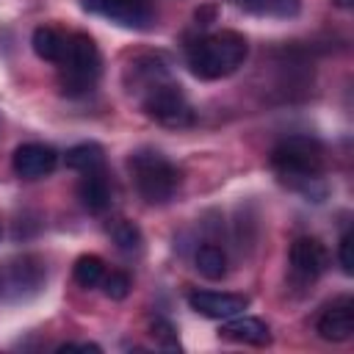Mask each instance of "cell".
<instances>
[{"instance_id": "cell-27", "label": "cell", "mask_w": 354, "mask_h": 354, "mask_svg": "<svg viewBox=\"0 0 354 354\" xmlns=\"http://www.w3.org/2000/svg\"><path fill=\"white\" fill-rule=\"evenodd\" d=\"M332 3L340 6V8H348V6H351V0H332Z\"/></svg>"}, {"instance_id": "cell-22", "label": "cell", "mask_w": 354, "mask_h": 354, "mask_svg": "<svg viewBox=\"0 0 354 354\" xmlns=\"http://www.w3.org/2000/svg\"><path fill=\"white\" fill-rule=\"evenodd\" d=\"M299 8H301V0H266V8L263 11L288 19V17H296Z\"/></svg>"}, {"instance_id": "cell-6", "label": "cell", "mask_w": 354, "mask_h": 354, "mask_svg": "<svg viewBox=\"0 0 354 354\" xmlns=\"http://www.w3.org/2000/svg\"><path fill=\"white\" fill-rule=\"evenodd\" d=\"M141 108L149 119H155L158 124H166V127H188L194 122V111H191L185 94L180 91V86H174L169 80L149 86L141 100Z\"/></svg>"}, {"instance_id": "cell-2", "label": "cell", "mask_w": 354, "mask_h": 354, "mask_svg": "<svg viewBox=\"0 0 354 354\" xmlns=\"http://www.w3.org/2000/svg\"><path fill=\"white\" fill-rule=\"evenodd\" d=\"M246 53H249V44L241 33L221 30V33L202 36L188 47V66L202 80H218L232 75L246 61Z\"/></svg>"}, {"instance_id": "cell-18", "label": "cell", "mask_w": 354, "mask_h": 354, "mask_svg": "<svg viewBox=\"0 0 354 354\" xmlns=\"http://www.w3.org/2000/svg\"><path fill=\"white\" fill-rule=\"evenodd\" d=\"M72 274H75V282L80 288H97L102 282V277H105V263L97 254H80L75 260Z\"/></svg>"}, {"instance_id": "cell-3", "label": "cell", "mask_w": 354, "mask_h": 354, "mask_svg": "<svg viewBox=\"0 0 354 354\" xmlns=\"http://www.w3.org/2000/svg\"><path fill=\"white\" fill-rule=\"evenodd\" d=\"M61 72L58 86L66 97H83L88 94L102 72V58L88 33H72L66 36V50L61 55Z\"/></svg>"}, {"instance_id": "cell-9", "label": "cell", "mask_w": 354, "mask_h": 354, "mask_svg": "<svg viewBox=\"0 0 354 354\" xmlns=\"http://www.w3.org/2000/svg\"><path fill=\"white\" fill-rule=\"evenodd\" d=\"M191 310H196L205 318H232L241 310H246L249 299L241 293H221V290H194L188 293Z\"/></svg>"}, {"instance_id": "cell-19", "label": "cell", "mask_w": 354, "mask_h": 354, "mask_svg": "<svg viewBox=\"0 0 354 354\" xmlns=\"http://www.w3.org/2000/svg\"><path fill=\"white\" fill-rule=\"evenodd\" d=\"M111 238H113V243H116L122 252H130V254H133V252L141 249V230H138L133 221H127V218L113 221Z\"/></svg>"}, {"instance_id": "cell-7", "label": "cell", "mask_w": 354, "mask_h": 354, "mask_svg": "<svg viewBox=\"0 0 354 354\" xmlns=\"http://www.w3.org/2000/svg\"><path fill=\"white\" fill-rule=\"evenodd\" d=\"M80 6L130 30H149L158 19L152 0H80Z\"/></svg>"}, {"instance_id": "cell-14", "label": "cell", "mask_w": 354, "mask_h": 354, "mask_svg": "<svg viewBox=\"0 0 354 354\" xmlns=\"http://www.w3.org/2000/svg\"><path fill=\"white\" fill-rule=\"evenodd\" d=\"M30 44H33V53H36L39 58L58 64L61 55H64V50H66V36H64L61 30L50 28V25H41V28L33 30Z\"/></svg>"}, {"instance_id": "cell-4", "label": "cell", "mask_w": 354, "mask_h": 354, "mask_svg": "<svg viewBox=\"0 0 354 354\" xmlns=\"http://www.w3.org/2000/svg\"><path fill=\"white\" fill-rule=\"evenodd\" d=\"M127 166H130L136 191L149 205L169 202L177 194V188H180V169L169 158H163L160 152H155V149L133 152L130 160H127Z\"/></svg>"}, {"instance_id": "cell-25", "label": "cell", "mask_w": 354, "mask_h": 354, "mask_svg": "<svg viewBox=\"0 0 354 354\" xmlns=\"http://www.w3.org/2000/svg\"><path fill=\"white\" fill-rule=\"evenodd\" d=\"M238 6H243L246 11H257V14H263L266 0H238Z\"/></svg>"}, {"instance_id": "cell-24", "label": "cell", "mask_w": 354, "mask_h": 354, "mask_svg": "<svg viewBox=\"0 0 354 354\" xmlns=\"http://www.w3.org/2000/svg\"><path fill=\"white\" fill-rule=\"evenodd\" d=\"M72 348H80V351H100L97 343H64L58 351H72Z\"/></svg>"}, {"instance_id": "cell-8", "label": "cell", "mask_w": 354, "mask_h": 354, "mask_svg": "<svg viewBox=\"0 0 354 354\" xmlns=\"http://www.w3.org/2000/svg\"><path fill=\"white\" fill-rule=\"evenodd\" d=\"M329 266V254H326V246L318 241V238H296L290 243V271L304 279V282H313L318 279Z\"/></svg>"}, {"instance_id": "cell-5", "label": "cell", "mask_w": 354, "mask_h": 354, "mask_svg": "<svg viewBox=\"0 0 354 354\" xmlns=\"http://www.w3.org/2000/svg\"><path fill=\"white\" fill-rule=\"evenodd\" d=\"M47 271L41 257L36 254H17L0 263V301H22L36 296L44 288Z\"/></svg>"}, {"instance_id": "cell-21", "label": "cell", "mask_w": 354, "mask_h": 354, "mask_svg": "<svg viewBox=\"0 0 354 354\" xmlns=\"http://www.w3.org/2000/svg\"><path fill=\"white\" fill-rule=\"evenodd\" d=\"M152 337H155V343H158V346H163V348H171V351H180V340H177V332H174V326H171L169 321H163V318H155V321H152Z\"/></svg>"}, {"instance_id": "cell-20", "label": "cell", "mask_w": 354, "mask_h": 354, "mask_svg": "<svg viewBox=\"0 0 354 354\" xmlns=\"http://www.w3.org/2000/svg\"><path fill=\"white\" fill-rule=\"evenodd\" d=\"M100 285H102L105 296L113 299V301H122V299L130 293V288H133V282H130V277H127L124 271H111L108 277H102Z\"/></svg>"}, {"instance_id": "cell-10", "label": "cell", "mask_w": 354, "mask_h": 354, "mask_svg": "<svg viewBox=\"0 0 354 354\" xmlns=\"http://www.w3.org/2000/svg\"><path fill=\"white\" fill-rule=\"evenodd\" d=\"M55 163H58V155L47 144H22V147H17V152L11 158V166L22 180L47 177L55 169Z\"/></svg>"}, {"instance_id": "cell-17", "label": "cell", "mask_w": 354, "mask_h": 354, "mask_svg": "<svg viewBox=\"0 0 354 354\" xmlns=\"http://www.w3.org/2000/svg\"><path fill=\"white\" fill-rule=\"evenodd\" d=\"M64 160H66V166L75 169V171H91V169H102L105 155H102V147H100V144H88V141H86V144L72 147Z\"/></svg>"}, {"instance_id": "cell-23", "label": "cell", "mask_w": 354, "mask_h": 354, "mask_svg": "<svg viewBox=\"0 0 354 354\" xmlns=\"http://www.w3.org/2000/svg\"><path fill=\"white\" fill-rule=\"evenodd\" d=\"M337 260H340V268L346 274H354V254H351V235L348 232L337 243Z\"/></svg>"}, {"instance_id": "cell-16", "label": "cell", "mask_w": 354, "mask_h": 354, "mask_svg": "<svg viewBox=\"0 0 354 354\" xmlns=\"http://www.w3.org/2000/svg\"><path fill=\"white\" fill-rule=\"evenodd\" d=\"M196 271L205 279H221L227 274V254L213 243L199 246L196 249Z\"/></svg>"}, {"instance_id": "cell-26", "label": "cell", "mask_w": 354, "mask_h": 354, "mask_svg": "<svg viewBox=\"0 0 354 354\" xmlns=\"http://www.w3.org/2000/svg\"><path fill=\"white\" fill-rule=\"evenodd\" d=\"M213 14H216V8H205V11H196V19H199L202 25H207V22L213 19Z\"/></svg>"}, {"instance_id": "cell-12", "label": "cell", "mask_w": 354, "mask_h": 354, "mask_svg": "<svg viewBox=\"0 0 354 354\" xmlns=\"http://www.w3.org/2000/svg\"><path fill=\"white\" fill-rule=\"evenodd\" d=\"M77 199H80V205L88 213H105L111 207L113 188H111V183H108V177H105L102 169L83 171L80 183H77Z\"/></svg>"}, {"instance_id": "cell-13", "label": "cell", "mask_w": 354, "mask_h": 354, "mask_svg": "<svg viewBox=\"0 0 354 354\" xmlns=\"http://www.w3.org/2000/svg\"><path fill=\"white\" fill-rule=\"evenodd\" d=\"M221 337L235 340V343H249V346H268L271 343V332L260 318H232L227 324H221Z\"/></svg>"}, {"instance_id": "cell-1", "label": "cell", "mask_w": 354, "mask_h": 354, "mask_svg": "<svg viewBox=\"0 0 354 354\" xmlns=\"http://www.w3.org/2000/svg\"><path fill=\"white\" fill-rule=\"evenodd\" d=\"M271 166L290 188L313 196L324 171V147L313 136H288L271 149Z\"/></svg>"}, {"instance_id": "cell-15", "label": "cell", "mask_w": 354, "mask_h": 354, "mask_svg": "<svg viewBox=\"0 0 354 354\" xmlns=\"http://www.w3.org/2000/svg\"><path fill=\"white\" fill-rule=\"evenodd\" d=\"M130 75L136 83H141L144 88L149 86H158L163 80H169V69H166V61L160 55H141L130 64Z\"/></svg>"}, {"instance_id": "cell-11", "label": "cell", "mask_w": 354, "mask_h": 354, "mask_svg": "<svg viewBox=\"0 0 354 354\" xmlns=\"http://www.w3.org/2000/svg\"><path fill=\"white\" fill-rule=\"evenodd\" d=\"M318 335L324 340H332V343H343L354 335V301L351 299H337L332 301L321 315H318V324H315Z\"/></svg>"}]
</instances>
